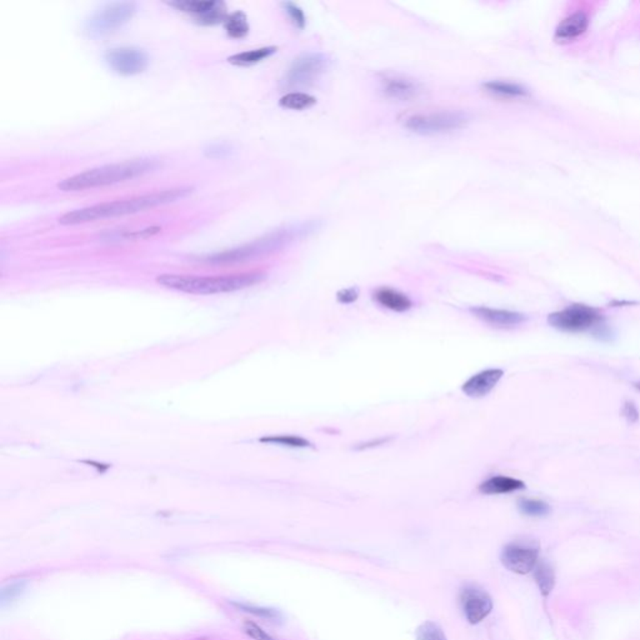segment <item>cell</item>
<instances>
[{"instance_id":"6da1fadb","label":"cell","mask_w":640,"mask_h":640,"mask_svg":"<svg viewBox=\"0 0 640 640\" xmlns=\"http://www.w3.org/2000/svg\"><path fill=\"white\" fill-rule=\"evenodd\" d=\"M193 193V188L182 187L173 189L160 190L154 193H148L143 196H133L123 200L100 203L82 209L68 211L59 218L62 225H78L85 223L97 222L108 218L137 214L144 210L151 209L159 205H165L187 198Z\"/></svg>"},{"instance_id":"7a4b0ae2","label":"cell","mask_w":640,"mask_h":640,"mask_svg":"<svg viewBox=\"0 0 640 640\" xmlns=\"http://www.w3.org/2000/svg\"><path fill=\"white\" fill-rule=\"evenodd\" d=\"M160 167L162 162L157 158H137L120 163L106 164L66 178L58 184V188L63 191H82L103 188L143 177L156 171Z\"/></svg>"},{"instance_id":"3957f363","label":"cell","mask_w":640,"mask_h":640,"mask_svg":"<svg viewBox=\"0 0 640 640\" xmlns=\"http://www.w3.org/2000/svg\"><path fill=\"white\" fill-rule=\"evenodd\" d=\"M265 275L261 272L239 273V274L202 275L162 274L157 278V283L167 289H171L180 293L196 295L222 294L252 287L263 281Z\"/></svg>"},{"instance_id":"277c9868","label":"cell","mask_w":640,"mask_h":640,"mask_svg":"<svg viewBox=\"0 0 640 640\" xmlns=\"http://www.w3.org/2000/svg\"><path fill=\"white\" fill-rule=\"evenodd\" d=\"M312 230H313V228H310V224H299V225H292V227H287V228L278 229V230L263 236L261 239L242 245L239 248L227 250V252H223V253L208 255L205 258V261L214 263V264L236 263V261H247V259L256 258V256H261V255L273 253L278 249L287 247L289 243L293 242L297 238L307 236L308 233L312 232Z\"/></svg>"},{"instance_id":"5b68a950","label":"cell","mask_w":640,"mask_h":640,"mask_svg":"<svg viewBox=\"0 0 640 640\" xmlns=\"http://www.w3.org/2000/svg\"><path fill=\"white\" fill-rule=\"evenodd\" d=\"M469 122V114L464 111H435L412 115L405 120L404 126L419 135H440L463 129Z\"/></svg>"},{"instance_id":"8992f818","label":"cell","mask_w":640,"mask_h":640,"mask_svg":"<svg viewBox=\"0 0 640 640\" xmlns=\"http://www.w3.org/2000/svg\"><path fill=\"white\" fill-rule=\"evenodd\" d=\"M137 12L133 1H114L98 9L85 23V32L92 38L114 33L125 26Z\"/></svg>"},{"instance_id":"52a82bcc","label":"cell","mask_w":640,"mask_h":640,"mask_svg":"<svg viewBox=\"0 0 640 640\" xmlns=\"http://www.w3.org/2000/svg\"><path fill=\"white\" fill-rule=\"evenodd\" d=\"M332 66V58L326 53L301 54L289 66L284 83L288 88H303L314 84Z\"/></svg>"},{"instance_id":"ba28073f","label":"cell","mask_w":640,"mask_h":640,"mask_svg":"<svg viewBox=\"0 0 640 640\" xmlns=\"http://www.w3.org/2000/svg\"><path fill=\"white\" fill-rule=\"evenodd\" d=\"M548 323L549 326L563 332L579 333L590 328L601 326L603 314L596 308L584 304H573L561 312L550 314Z\"/></svg>"},{"instance_id":"9c48e42d","label":"cell","mask_w":640,"mask_h":640,"mask_svg":"<svg viewBox=\"0 0 640 640\" xmlns=\"http://www.w3.org/2000/svg\"><path fill=\"white\" fill-rule=\"evenodd\" d=\"M167 4L182 13L189 14L196 24L203 26L224 24L229 15L227 4L219 0H176Z\"/></svg>"},{"instance_id":"30bf717a","label":"cell","mask_w":640,"mask_h":640,"mask_svg":"<svg viewBox=\"0 0 640 640\" xmlns=\"http://www.w3.org/2000/svg\"><path fill=\"white\" fill-rule=\"evenodd\" d=\"M105 63L119 75L131 77L143 73L149 66V55L138 46H117L104 54Z\"/></svg>"},{"instance_id":"8fae6325","label":"cell","mask_w":640,"mask_h":640,"mask_svg":"<svg viewBox=\"0 0 640 640\" xmlns=\"http://www.w3.org/2000/svg\"><path fill=\"white\" fill-rule=\"evenodd\" d=\"M464 617L469 624H479L491 613L493 599L485 589L477 584H467L459 595Z\"/></svg>"},{"instance_id":"7c38bea8","label":"cell","mask_w":640,"mask_h":640,"mask_svg":"<svg viewBox=\"0 0 640 640\" xmlns=\"http://www.w3.org/2000/svg\"><path fill=\"white\" fill-rule=\"evenodd\" d=\"M500 561L511 573L528 574L539 563V548L528 543H509L502 550Z\"/></svg>"},{"instance_id":"4fadbf2b","label":"cell","mask_w":640,"mask_h":640,"mask_svg":"<svg viewBox=\"0 0 640 640\" xmlns=\"http://www.w3.org/2000/svg\"><path fill=\"white\" fill-rule=\"evenodd\" d=\"M380 91L386 98L399 102H411L419 97L420 86L413 79L402 75H388L380 80Z\"/></svg>"},{"instance_id":"5bb4252c","label":"cell","mask_w":640,"mask_h":640,"mask_svg":"<svg viewBox=\"0 0 640 640\" xmlns=\"http://www.w3.org/2000/svg\"><path fill=\"white\" fill-rule=\"evenodd\" d=\"M504 372L498 368L485 369L474 374L467 380L462 386L464 394L469 398H483L488 395L496 386L499 380L503 378Z\"/></svg>"},{"instance_id":"9a60e30c","label":"cell","mask_w":640,"mask_h":640,"mask_svg":"<svg viewBox=\"0 0 640 640\" xmlns=\"http://www.w3.org/2000/svg\"><path fill=\"white\" fill-rule=\"evenodd\" d=\"M476 318L489 324L491 327L511 328L516 327L527 320V317L518 312L494 309L488 307H474L469 309Z\"/></svg>"},{"instance_id":"2e32d148","label":"cell","mask_w":640,"mask_h":640,"mask_svg":"<svg viewBox=\"0 0 640 640\" xmlns=\"http://www.w3.org/2000/svg\"><path fill=\"white\" fill-rule=\"evenodd\" d=\"M589 26V18L584 12H575L563 19L556 26L554 39L558 43H569L584 33Z\"/></svg>"},{"instance_id":"e0dca14e","label":"cell","mask_w":640,"mask_h":640,"mask_svg":"<svg viewBox=\"0 0 640 640\" xmlns=\"http://www.w3.org/2000/svg\"><path fill=\"white\" fill-rule=\"evenodd\" d=\"M374 301L380 304L382 307L386 308L397 313L408 312L413 307V301L408 295L394 290L392 288H379L373 294Z\"/></svg>"},{"instance_id":"ac0fdd59","label":"cell","mask_w":640,"mask_h":640,"mask_svg":"<svg viewBox=\"0 0 640 640\" xmlns=\"http://www.w3.org/2000/svg\"><path fill=\"white\" fill-rule=\"evenodd\" d=\"M482 86L484 92L500 99H523L528 98L530 95L529 91L525 86L505 80H489L483 83Z\"/></svg>"},{"instance_id":"d6986e66","label":"cell","mask_w":640,"mask_h":640,"mask_svg":"<svg viewBox=\"0 0 640 640\" xmlns=\"http://www.w3.org/2000/svg\"><path fill=\"white\" fill-rule=\"evenodd\" d=\"M524 488H525V484L519 479L498 476V477L487 479L485 482L479 485L478 489L485 496H497V494L513 493V491L522 490Z\"/></svg>"},{"instance_id":"ffe728a7","label":"cell","mask_w":640,"mask_h":640,"mask_svg":"<svg viewBox=\"0 0 640 640\" xmlns=\"http://www.w3.org/2000/svg\"><path fill=\"white\" fill-rule=\"evenodd\" d=\"M278 52V46H263L248 52L238 53L229 57L230 64L236 66H250L261 63L263 60L268 59L269 57L274 55Z\"/></svg>"},{"instance_id":"44dd1931","label":"cell","mask_w":640,"mask_h":640,"mask_svg":"<svg viewBox=\"0 0 640 640\" xmlns=\"http://www.w3.org/2000/svg\"><path fill=\"white\" fill-rule=\"evenodd\" d=\"M534 581L539 588L540 594L548 598L556 587V572L553 567L547 562H539L533 570Z\"/></svg>"},{"instance_id":"7402d4cb","label":"cell","mask_w":640,"mask_h":640,"mask_svg":"<svg viewBox=\"0 0 640 640\" xmlns=\"http://www.w3.org/2000/svg\"><path fill=\"white\" fill-rule=\"evenodd\" d=\"M223 26L232 39H244L250 32L248 17L242 10L229 14Z\"/></svg>"},{"instance_id":"603a6c76","label":"cell","mask_w":640,"mask_h":640,"mask_svg":"<svg viewBox=\"0 0 640 640\" xmlns=\"http://www.w3.org/2000/svg\"><path fill=\"white\" fill-rule=\"evenodd\" d=\"M317 104V98L307 93H288L279 100V105L290 111H304Z\"/></svg>"},{"instance_id":"cb8c5ba5","label":"cell","mask_w":640,"mask_h":640,"mask_svg":"<svg viewBox=\"0 0 640 640\" xmlns=\"http://www.w3.org/2000/svg\"><path fill=\"white\" fill-rule=\"evenodd\" d=\"M415 640H448L443 628L437 621H425L415 629Z\"/></svg>"},{"instance_id":"d4e9b609","label":"cell","mask_w":640,"mask_h":640,"mask_svg":"<svg viewBox=\"0 0 640 640\" xmlns=\"http://www.w3.org/2000/svg\"><path fill=\"white\" fill-rule=\"evenodd\" d=\"M518 508L522 514L528 516H545L550 513L549 504L539 499L523 498L518 502Z\"/></svg>"},{"instance_id":"484cf974","label":"cell","mask_w":640,"mask_h":640,"mask_svg":"<svg viewBox=\"0 0 640 640\" xmlns=\"http://www.w3.org/2000/svg\"><path fill=\"white\" fill-rule=\"evenodd\" d=\"M261 443L267 444L283 445L290 448H309L312 446L310 442L307 439L301 438L298 435H272L261 439Z\"/></svg>"},{"instance_id":"4316f807","label":"cell","mask_w":640,"mask_h":640,"mask_svg":"<svg viewBox=\"0 0 640 640\" xmlns=\"http://www.w3.org/2000/svg\"><path fill=\"white\" fill-rule=\"evenodd\" d=\"M285 13L288 14V17L292 20V23L294 24L298 29H304L305 28V24H307V18H305V14L303 12L301 8L298 7L294 3H290V1H285L281 4Z\"/></svg>"},{"instance_id":"83f0119b","label":"cell","mask_w":640,"mask_h":640,"mask_svg":"<svg viewBox=\"0 0 640 640\" xmlns=\"http://www.w3.org/2000/svg\"><path fill=\"white\" fill-rule=\"evenodd\" d=\"M233 153V147L225 142L211 143L204 149L205 157L210 159H224Z\"/></svg>"},{"instance_id":"f1b7e54d","label":"cell","mask_w":640,"mask_h":640,"mask_svg":"<svg viewBox=\"0 0 640 640\" xmlns=\"http://www.w3.org/2000/svg\"><path fill=\"white\" fill-rule=\"evenodd\" d=\"M244 629L250 638L254 640H275L273 637H270L268 633H265L258 624L253 621H245Z\"/></svg>"},{"instance_id":"f546056e","label":"cell","mask_w":640,"mask_h":640,"mask_svg":"<svg viewBox=\"0 0 640 640\" xmlns=\"http://www.w3.org/2000/svg\"><path fill=\"white\" fill-rule=\"evenodd\" d=\"M358 298H359V289L355 287L341 289L337 294V299L341 304H352Z\"/></svg>"},{"instance_id":"4dcf8cb0","label":"cell","mask_w":640,"mask_h":640,"mask_svg":"<svg viewBox=\"0 0 640 640\" xmlns=\"http://www.w3.org/2000/svg\"><path fill=\"white\" fill-rule=\"evenodd\" d=\"M238 607L244 609V612H249V613H253V614L258 615V617H263V618H268V619H276V618H278V613L274 612V610H272V609L249 607V605H243V604H238Z\"/></svg>"},{"instance_id":"1f68e13d","label":"cell","mask_w":640,"mask_h":640,"mask_svg":"<svg viewBox=\"0 0 640 640\" xmlns=\"http://www.w3.org/2000/svg\"><path fill=\"white\" fill-rule=\"evenodd\" d=\"M623 414L630 423H634V422H637L639 419V412H638L637 406L633 403H627V404L624 405Z\"/></svg>"},{"instance_id":"d6a6232c","label":"cell","mask_w":640,"mask_h":640,"mask_svg":"<svg viewBox=\"0 0 640 640\" xmlns=\"http://www.w3.org/2000/svg\"><path fill=\"white\" fill-rule=\"evenodd\" d=\"M8 589L10 590V594L1 598V599H3V603L8 601V599H13L14 595L19 594L20 592H21V589H23V584H13V585H9V588Z\"/></svg>"},{"instance_id":"836d02e7","label":"cell","mask_w":640,"mask_h":640,"mask_svg":"<svg viewBox=\"0 0 640 640\" xmlns=\"http://www.w3.org/2000/svg\"><path fill=\"white\" fill-rule=\"evenodd\" d=\"M386 439H379V440H375V442H372V443H366V444H364V446L358 448V449H364V448H369V446H374V445L377 446V445L383 444V443H386Z\"/></svg>"}]
</instances>
